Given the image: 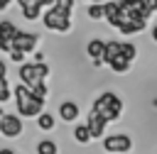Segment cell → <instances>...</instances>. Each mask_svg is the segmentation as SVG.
I'll use <instances>...</instances> for the list:
<instances>
[{"label":"cell","mask_w":157,"mask_h":154,"mask_svg":"<svg viewBox=\"0 0 157 154\" xmlns=\"http://www.w3.org/2000/svg\"><path fill=\"white\" fill-rule=\"evenodd\" d=\"M59 117H61L64 122H74V120L78 117V105H76L74 100H64V103L59 105Z\"/></svg>","instance_id":"12"},{"label":"cell","mask_w":157,"mask_h":154,"mask_svg":"<svg viewBox=\"0 0 157 154\" xmlns=\"http://www.w3.org/2000/svg\"><path fill=\"white\" fill-rule=\"evenodd\" d=\"M10 2H12V0H0V10H7V7H10Z\"/></svg>","instance_id":"24"},{"label":"cell","mask_w":157,"mask_h":154,"mask_svg":"<svg viewBox=\"0 0 157 154\" xmlns=\"http://www.w3.org/2000/svg\"><path fill=\"white\" fill-rule=\"evenodd\" d=\"M5 73H7V66L0 61V78H5Z\"/></svg>","instance_id":"23"},{"label":"cell","mask_w":157,"mask_h":154,"mask_svg":"<svg viewBox=\"0 0 157 154\" xmlns=\"http://www.w3.org/2000/svg\"><path fill=\"white\" fill-rule=\"evenodd\" d=\"M103 49H105V42H103V39H91V42H88L86 51H88V56L93 59V66H101V64H103Z\"/></svg>","instance_id":"11"},{"label":"cell","mask_w":157,"mask_h":154,"mask_svg":"<svg viewBox=\"0 0 157 154\" xmlns=\"http://www.w3.org/2000/svg\"><path fill=\"white\" fill-rule=\"evenodd\" d=\"M10 95H12V90H10V86H7V81H5V78H0V103H5V100H10Z\"/></svg>","instance_id":"19"},{"label":"cell","mask_w":157,"mask_h":154,"mask_svg":"<svg viewBox=\"0 0 157 154\" xmlns=\"http://www.w3.org/2000/svg\"><path fill=\"white\" fill-rule=\"evenodd\" d=\"M32 2H37L39 7H52V2H54V0H32Z\"/></svg>","instance_id":"22"},{"label":"cell","mask_w":157,"mask_h":154,"mask_svg":"<svg viewBox=\"0 0 157 154\" xmlns=\"http://www.w3.org/2000/svg\"><path fill=\"white\" fill-rule=\"evenodd\" d=\"M37 44H39V34H32V32H22V29H17L15 37H12V46H10V51L15 49V51H22V54H29V51L37 49Z\"/></svg>","instance_id":"6"},{"label":"cell","mask_w":157,"mask_h":154,"mask_svg":"<svg viewBox=\"0 0 157 154\" xmlns=\"http://www.w3.org/2000/svg\"><path fill=\"white\" fill-rule=\"evenodd\" d=\"M135 56H137V46L135 44H130V42H105L103 64H108L115 73H125Z\"/></svg>","instance_id":"1"},{"label":"cell","mask_w":157,"mask_h":154,"mask_svg":"<svg viewBox=\"0 0 157 154\" xmlns=\"http://www.w3.org/2000/svg\"><path fill=\"white\" fill-rule=\"evenodd\" d=\"M91 110L98 112L105 122H113V120H118V117L123 115V100H120L115 93L105 90V93H101V95L93 100V108H91Z\"/></svg>","instance_id":"3"},{"label":"cell","mask_w":157,"mask_h":154,"mask_svg":"<svg viewBox=\"0 0 157 154\" xmlns=\"http://www.w3.org/2000/svg\"><path fill=\"white\" fill-rule=\"evenodd\" d=\"M103 149L108 154H128L132 149V139L128 134H110L103 139Z\"/></svg>","instance_id":"7"},{"label":"cell","mask_w":157,"mask_h":154,"mask_svg":"<svg viewBox=\"0 0 157 154\" xmlns=\"http://www.w3.org/2000/svg\"><path fill=\"white\" fill-rule=\"evenodd\" d=\"M88 2H105V0H88Z\"/></svg>","instance_id":"27"},{"label":"cell","mask_w":157,"mask_h":154,"mask_svg":"<svg viewBox=\"0 0 157 154\" xmlns=\"http://www.w3.org/2000/svg\"><path fill=\"white\" fill-rule=\"evenodd\" d=\"M0 115H2V110H0Z\"/></svg>","instance_id":"28"},{"label":"cell","mask_w":157,"mask_h":154,"mask_svg":"<svg viewBox=\"0 0 157 154\" xmlns=\"http://www.w3.org/2000/svg\"><path fill=\"white\" fill-rule=\"evenodd\" d=\"M7 54H10V59H12L15 64H22V59H25V54H22V51H15V49L7 51Z\"/></svg>","instance_id":"20"},{"label":"cell","mask_w":157,"mask_h":154,"mask_svg":"<svg viewBox=\"0 0 157 154\" xmlns=\"http://www.w3.org/2000/svg\"><path fill=\"white\" fill-rule=\"evenodd\" d=\"M20 10H22V17H25V20H29V22H32V20H37V17H39V12H42V7H39L37 2H27V5H22Z\"/></svg>","instance_id":"13"},{"label":"cell","mask_w":157,"mask_h":154,"mask_svg":"<svg viewBox=\"0 0 157 154\" xmlns=\"http://www.w3.org/2000/svg\"><path fill=\"white\" fill-rule=\"evenodd\" d=\"M17 76H20V81H22V86H27V88H32L34 83H42L47 76H49V66L44 64V61H34V64H20V68H17Z\"/></svg>","instance_id":"4"},{"label":"cell","mask_w":157,"mask_h":154,"mask_svg":"<svg viewBox=\"0 0 157 154\" xmlns=\"http://www.w3.org/2000/svg\"><path fill=\"white\" fill-rule=\"evenodd\" d=\"M54 122H56V120H54V115H49V112H39V115H37L39 130H47V132H49V130H54Z\"/></svg>","instance_id":"17"},{"label":"cell","mask_w":157,"mask_h":154,"mask_svg":"<svg viewBox=\"0 0 157 154\" xmlns=\"http://www.w3.org/2000/svg\"><path fill=\"white\" fill-rule=\"evenodd\" d=\"M15 32H17V27H15L10 20H2V22H0V51H10Z\"/></svg>","instance_id":"9"},{"label":"cell","mask_w":157,"mask_h":154,"mask_svg":"<svg viewBox=\"0 0 157 154\" xmlns=\"http://www.w3.org/2000/svg\"><path fill=\"white\" fill-rule=\"evenodd\" d=\"M52 7H54L59 15H64V17H71V10H74V0H54V2H52Z\"/></svg>","instance_id":"14"},{"label":"cell","mask_w":157,"mask_h":154,"mask_svg":"<svg viewBox=\"0 0 157 154\" xmlns=\"http://www.w3.org/2000/svg\"><path fill=\"white\" fill-rule=\"evenodd\" d=\"M0 134L5 137H20L22 134V120L20 115H0Z\"/></svg>","instance_id":"8"},{"label":"cell","mask_w":157,"mask_h":154,"mask_svg":"<svg viewBox=\"0 0 157 154\" xmlns=\"http://www.w3.org/2000/svg\"><path fill=\"white\" fill-rule=\"evenodd\" d=\"M37 154H59V147L52 139H42L37 142Z\"/></svg>","instance_id":"16"},{"label":"cell","mask_w":157,"mask_h":154,"mask_svg":"<svg viewBox=\"0 0 157 154\" xmlns=\"http://www.w3.org/2000/svg\"><path fill=\"white\" fill-rule=\"evenodd\" d=\"M12 95H15V103H17V115L20 117H37L44 108V98H37L32 95V90L27 86H15L12 88Z\"/></svg>","instance_id":"2"},{"label":"cell","mask_w":157,"mask_h":154,"mask_svg":"<svg viewBox=\"0 0 157 154\" xmlns=\"http://www.w3.org/2000/svg\"><path fill=\"white\" fill-rule=\"evenodd\" d=\"M42 22H44V27L47 29H52V32H69L71 29V17H64V15H59L54 7H49L44 15H42Z\"/></svg>","instance_id":"5"},{"label":"cell","mask_w":157,"mask_h":154,"mask_svg":"<svg viewBox=\"0 0 157 154\" xmlns=\"http://www.w3.org/2000/svg\"><path fill=\"white\" fill-rule=\"evenodd\" d=\"M74 139H76L78 144H88V142H91L88 127H86V125H76V127H74Z\"/></svg>","instance_id":"15"},{"label":"cell","mask_w":157,"mask_h":154,"mask_svg":"<svg viewBox=\"0 0 157 154\" xmlns=\"http://www.w3.org/2000/svg\"><path fill=\"white\" fill-rule=\"evenodd\" d=\"M152 39H155V42H157V24H155V27H152Z\"/></svg>","instance_id":"25"},{"label":"cell","mask_w":157,"mask_h":154,"mask_svg":"<svg viewBox=\"0 0 157 154\" xmlns=\"http://www.w3.org/2000/svg\"><path fill=\"white\" fill-rule=\"evenodd\" d=\"M0 154H15L12 149H0Z\"/></svg>","instance_id":"26"},{"label":"cell","mask_w":157,"mask_h":154,"mask_svg":"<svg viewBox=\"0 0 157 154\" xmlns=\"http://www.w3.org/2000/svg\"><path fill=\"white\" fill-rule=\"evenodd\" d=\"M142 2H145V7H147V12H150V15H155V12H157V0H142Z\"/></svg>","instance_id":"21"},{"label":"cell","mask_w":157,"mask_h":154,"mask_svg":"<svg viewBox=\"0 0 157 154\" xmlns=\"http://www.w3.org/2000/svg\"><path fill=\"white\" fill-rule=\"evenodd\" d=\"M88 17H91V20H105L103 2H91V7H88Z\"/></svg>","instance_id":"18"},{"label":"cell","mask_w":157,"mask_h":154,"mask_svg":"<svg viewBox=\"0 0 157 154\" xmlns=\"http://www.w3.org/2000/svg\"><path fill=\"white\" fill-rule=\"evenodd\" d=\"M86 127H88V132H91V139H98V137H103V132H105V120H103L98 112H93V110H91Z\"/></svg>","instance_id":"10"}]
</instances>
